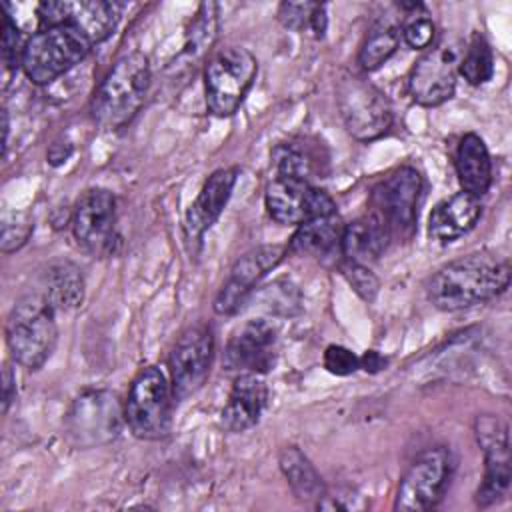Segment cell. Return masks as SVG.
<instances>
[{"label": "cell", "mask_w": 512, "mask_h": 512, "mask_svg": "<svg viewBox=\"0 0 512 512\" xmlns=\"http://www.w3.org/2000/svg\"><path fill=\"white\" fill-rule=\"evenodd\" d=\"M390 240L392 236L384 228V224L372 214H368V216L356 218L350 224H344L340 256L346 262L370 266L384 254Z\"/></svg>", "instance_id": "cell-23"}, {"label": "cell", "mask_w": 512, "mask_h": 512, "mask_svg": "<svg viewBox=\"0 0 512 512\" xmlns=\"http://www.w3.org/2000/svg\"><path fill=\"white\" fill-rule=\"evenodd\" d=\"M174 392L168 376L158 366L142 368L124 402V418L140 440H160L170 432Z\"/></svg>", "instance_id": "cell-6"}, {"label": "cell", "mask_w": 512, "mask_h": 512, "mask_svg": "<svg viewBox=\"0 0 512 512\" xmlns=\"http://www.w3.org/2000/svg\"><path fill=\"white\" fill-rule=\"evenodd\" d=\"M70 228L76 244L90 256L102 258L118 244L116 198L106 188H88L74 202Z\"/></svg>", "instance_id": "cell-13"}, {"label": "cell", "mask_w": 512, "mask_h": 512, "mask_svg": "<svg viewBox=\"0 0 512 512\" xmlns=\"http://www.w3.org/2000/svg\"><path fill=\"white\" fill-rule=\"evenodd\" d=\"M150 80V62L142 52L120 56L94 90L90 100L92 120L106 130L128 124L144 104Z\"/></svg>", "instance_id": "cell-2"}, {"label": "cell", "mask_w": 512, "mask_h": 512, "mask_svg": "<svg viewBox=\"0 0 512 512\" xmlns=\"http://www.w3.org/2000/svg\"><path fill=\"white\" fill-rule=\"evenodd\" d=\"M124 422V406L114 392L88 388L72 400L64 416V432L76 448L88 450L116 440Z\"/></svg>", "instance_id": "cell-8"}, {"label": "cell", "mask_w": 512, "mask_h": 512, "mask_svg": "<svg viewBox=\"0 0 512 512\" xmlns=\"http://www.w3.org/2000/svg\"><path fill=\"white\" fill-rule=\"evenodd\" d=\"M214 358V334L206 324L188 326L174 342L168 356L174 400H184L202 388Z\"/></svg>", "instance_id": "cell-15"}, {"label": "cell", "mask_w": 512, "mask_h": 512, "mask_svg": "<svg viewBox=\"0 0 512 512\" xmlns=\"http://www.w3.org/2000/svg\"><path fill=\"white\" fill-rule=\"evenodd\" d=\"M336 102L346 132L360 142L378 140L392 126L390 100L362 74H342L336 82Z\"/></svg>", "instance_id": "cell-7"}, {"label": "cell", "mask_w": 512, "mask_h": 512, "mask_svg": "<svg viewBox=\"0 0 512 512\" xmlns=\"http://www.w3.org/2000/svg\"><path fill=\"white\" fill-rule=\"evenodd\" d=\"M236 180L238 168H218L206 178L184 218L186 240L190 244H200L204 232L220 218L232 196Z\"/></svg>", "instance_id": "cell-19"}, {"label": "cell", "mask_w": 512, "mask_h": 512, "mask_svg": "<svg viewBox=\"0 0 512 512\" xmlns=\"http://www.w3.org/2000/svg\"><path fill=\"white\" fill-rule=\"evenodd\" d=\"M482 214L480 198L458 192L438 202L428 216V236L438 244H450L468 234Z\"/></svg>", "instance_id": "cell-21"}, {"label": "cell", "mask_w": 512, "mask_h": 512, "mask_svg": "<svg viewBox=\"0 0 512 512\" xmlns=\"http://www.w3.org/2000/svg\"><path fill=\"white\" fill-rule=\"evenodd\" d=\"M122 4L104 0H82V2H42L38 4L40 28L70 24L80 30L92 46L104 42L114 34L120 18Z\"/></svg>", "instance_id": "cell-17"}, {"label": "cell", "mask_w": 512, "mask_h": 512, "mask_svg": "<svg viewBox=\"0 0 512 512\" xmlns=\"http://www.w3.org/2000/svg\"><path fill=\"white\" fill-rule=\"evenodd\" d=\"M258 306L272 316H294L302 308V294L290 280H276L258 294Z\"/></svg>", "instance_id": "cell-31"}, {"label": "cell", "mask_w": 512, "mask_h": 512, "mask_svg": "<svg viewBox=\"0 0 512 512\" xmlns=\"http://www.w3.org/2000/svg\"><path fill=\"white\" fill-rule=\"evenodd\" d=\"M474 436L484 452V478L474 500L476 506L490 508L508 496L512 482L508 426L494 414H482L474 422Z\"/></svg>", "instance_id": "cell-12"}, {"label": "cell", "mask_w": 512, "mask_h": 512, "mask_svg": "<svg viewBox=\"0 0 512 512\" xmlns=\"http://www.w3.org/2000/svg\"><path fill=\"white\" fill-rule=\"evenodd\" d=\"M58 340L56 310L44 294L20 298L6 318V344L16 364L38 370L52 356Z\"/></svg>", "instance_id": "cell-3"}, {"label": "cell", "mask_w": 512, "mask_h": 512, "mask_svg": "<svg viewBox=\"0 0 512 512\" xmlns=\"http://www.w3.org/2000/svg\"><path fill=\"white\" fill-rule=\"evenodd\" d=\"M454 466V456L446 446L420 452L400 478L394 510L424 512L434 508L450 486Z\"/></svg>", "instance_id": "cell-9"}, {"label": "cell", "mask_w": 512, "mask_h": 512, "mask_svg": "<svg viewBox=\"0 0 512 512\" xmlns=\"http://www.w3.org/2000/svg\"><path fill=\"white\" fill-rule=\"evenodd\" d=\"M286 252L288 246L264 244L242 254L214 298V312L220 316L236 314L248 302L254 286L282 262Z\"/></svg>", "instance_id": "cell-16"}, {"label": "cell", "mask_w": 512, "mask_h": 512, "mask_svg": "<svg viewBox=\"0 0 512 512\" xmlns=\"http://www.w3.org/2000/svg\"><path fill=\"white\" fill-rule=\"evenodd\" d=\"M218 32V6L214 2H202L194 14L184 42V54L192 60L204 56L216 40Z\"/></svg>", "instance_id": "cell-30"}, {"label": "cell", "mask_w": 512, "mask_h": 512, "mask_svg": "<svg viewBox=\"0 0 512 512\" xmlns=\"http://www.w3.org/2000/svg\"><path fill=\"white\" fill-rule=\"evenodd\" d=\"M90 48L92 42L70 24L40 28L26 40L20 68L28 80L44 86L80 64Z\"/></svg>", "instance_id": "cell-4"}, {"label": "cell", "mask_w": 512, "mask_h": 512, "mask_svg": "<svg viewBox=\"0 0 512 512\" xmlns=\"http://www.w3.org/2000/svg\"><path fill=\"white\" fill-rule=\"evenodd\" d=\"M408 16L400 28V36L404 42L414 48V50H428L434 44L436 36V26L432 18L422 10V4L414 10H408Z\"/></svg>", "instance_id": "cell-32"}, {"label": "cell", "mask_w": 512, "mask_h": 512, "mask_svg": "<svg viewBox=\"0 0 512 512\" xmlns=\"http://www.w3.org/2000/svg\"><path fill=\"white\" fill-rule=\"evenodd\" d=\"M458 74H462L464 80L472 86L486 84L492 78L494 54H492L488 40L480 32H474L472 38L468 40L466 48L462 50Z\"/></svg>", "instance_id": "cell-29"}, {"label": "cell", "mask_w": 512, "mask_h": 512, "mask_svg": "<svg viewBox=\"0 0 512 512\" xmlns=\"http://www.w3.org/2000/svg\"><path fill=\"white\" fill-rule=\"evenodd\" d=\"M268 404V388L262 374L244 372L234 380L228 400L220 412L224 430L238 434L254 428Z\"/></svg>", "instance_id": "cell-20"}, {"label": "cell", "mask_w": 512, "mask_h": 512, "mask_svg": "<svg viewBox=\"0 0 512 512\" xmlns=\"http://www.w3.org/2000/svg\"><path fill=\"white\" fill-rule=\"evenodd\" d=\"M258 74L256 56L242 46H224L216 50L204 66V92L208 110L226 118L244 102Z\"/></svg>", "instance_id": "cell-5"}, {"label": "cell", "mask_w": 512, "mask_h": 512, "mask_svg": "<svg viewBox=\"0 0 512 512\" xmlns=\"http://www.w3.org/2000/svg\"><path fill=\"white\" fill-rule=\"evenodd\" d=\"M24 44H26V40H22L20 28L16 26L14 18L10 16L8 8L4 6V14H2V60H4L6 68L20 66Z\"/></svg>", "instance_id": "cell-36"}, {"label": "cell", "mask_w": 512, "mask_h": 512, "mask_svg": "<svg viewBox=\"0 0 512 512\" xmlns=\"http://www.w3.org/2000/svg\"><path fill=\"white\" fill-rule=\"evenodd\" d=\"M340 272L346 278V282L352 286V290L366 302H372L378 294L380 280L376 274L370 270V266L364 264H354V262H342Z\"/></svg>", "instance_id": "cell-35"}, {"label": "cell", "mask_w": 512, "mask_h": 512, "mask_svg": "<svg viewBox=\"0 0 512 512\" xmlns=\"http://www.w3.org/2000/svg\"><path fill=\"white\" fill-rule=\"evenodd\" d=\"M278 20L284 28L312 32L314 38H322L328 28L326 4L320 2H282L278 6Z\"/></svg>", "instance_id": "cell-28"}, {"label": "cell", "mask_w": 512, "mask_h": 512, "mask_svg": "<svg viewBox=\"0 0 512 512\" xmlns=\"http://www.w3.org/2000/svg\"><path fill=\"white\" fill-rule=\"evenodd\" d=\"M44 298L54 310H74L84 302V276L82 270L68 262H54L44 274Z\"/></svg>", "instance_id": "cell-26"}, {"label": "cell", "mask_w": 512, "mask_h": 512, "mask_svg": "<svg viewBox=\"0 0 512 512\" xmlns=\"http://www.w3.org/2000/svg\"><path fill=\"white\" fill-rule=\"evenodd\" d=\"M398 44H400V28L396 24H390V22L374 24L358 50L360 68L364 72L378 70L398 50Z\"/></svg>", "instance_id": "cell-27"}, {"label": "cell", "mask_w": 512, "mask_h": 512, "mask_svg": "<svg viewBox=\"0 0 512 512\" xmlns=\"http://www.w3.org/2000/svg\"><path fill=\"white\" fill-rule=\"evenodd\" d=\"M34 228L32 218L26 212L4 214L2 218V252H14L26 244Z\"/></svg>", "instance_id": "cell-34"}, {"label": "cell", "mask_w": 512, "mask_h": 512, "mask_svg": "<svg viewBox=\"0 0 512 512\" xmlns=\"http://www.w3.org/2000/svg\"><path fill=\"white\" fill-rule=\"evenodd\" d=\"M422 176L414 166H398L370 192V214L378 218L390 236L408 238L416 228Z\"/></svg>", "instance_id": "cell-10"}, {"label": "cell", "mask_w": 512, "mask_h": 512, "mask_svg": "<svg viewBox=\"0 0 512 512\" xmlns=\"http://www.w3.org/2000/svg\"><path fill=\"white\" fill-rule=\"evenodd\" d=\"M344 222L338 212L308 220L296 228L288 242V252L298 256H310L316 260L332 258L340 254Z\"/></svg>", "instance_id": "cell-24"}, {"label": "cell", "mask_w": 512, "mask_h": 512, "mask_svg": "<svg viewBox=\"0 0 512 512\" xmlns=\"http://www.w3.org/2000/svg\"><path fill=\"white\" fill-rule=\"evenodd\" d=\"M276 362V330L270 322L254 318L238 326L224 348V368L228 372L264 374Z\"/></svg>", "instance_id": "cell-18"}, {"label": "cell", "mask_w": 512, "mask_h": 512, "mask_svg": "<svg viewBox=\"0 0 512 512\" xmlns=\"http://www.w3.org/2000/svg\"><path fill=\"white\" fill-rule=\"evenodd\" d=\"M278 464L290 490L300 502L316 504L324 496L326 486L322 482V476L318 474L314 464L308 460V456L300 448L296 446L282 448L278 456Z\"/></svg>", "instance_id": "cell-25"}, {"label": "cell", "mask_w": 512, "mask_h": 512, "mask_svg": "<svg viewBox=\"0 0 512 512\" xmlns=\"http://www.w3.org/2000/svg\"><path fill=\"white\" fill-rule=\"evenodd\" d=\"M454 168L462 192L482 198L492 186V158L486 148V142L468 132L460 138L454 152Z\"/></svg>", "instance_id": "cell-22"}, {"label": "cell", "mask_w": 512, "mask_h": 512, "mask_svg": "<svg viewBox=\"0 0 512 512\" xmlns=\"http://www.w3.org/2000/svg\"><path fill=\"white\" fill-rule=\"evenodd\" d=\"M264 206L270 218L282 226H300L336 212V202L326 190L294 176H274L266 184Z\"/></svg>", "instance_id": "cell-14"}, {"label": "cell", "mask_w": 512, "mask_h": 512, "mask_svg": "<svg viewBox=\"0 0 512 512\" xmlns=\"http://www.w3.org/2000/svg\"><path fill=\"white\" fill-rule=\"evenodd\" d=\"M386 358L378 352V350H366L362 356H360V368L370 372V374H376L380 372L384 366H386Z\"/></svg>", "instance_id": "cell-39"}, {"label": "cell", "mask_w": 512, "mask_h": 512, "mask_svg": "<svg viewBox=\"0 0 512 512\" xmlns=\"http://www.w3.org/2000/svg\"><path fill=\"white\" fill-rule=\"evenodd\" d=\"M322 362H324V368L336 376H348L360 368V358L350 348L340 344H330L324 350Z\"/></svg>", "instance_id": "cell-37"}, {"label": "cell", "mask_w": 512, "mask_h": 512, "mask_svg": "<svg viewBox=\"0 0 512 512\" xmlns=\"http://www.w3.org/2000/svg\"><path fill=\"white\" fill-rule=\"evenodd\" d=\"M16 376L12 374V368L6 364L4 366V374H2V410L4 412H8V408H10V404H12V400H14V396H16Z\"/></svg>", "instance_id": "cell-38"}, {"label": "cell", "mask_w": 512, "mask_h": 512, "mask_svg": "<svg viewBox=\"0 0 512 512\" xmlns=\"http://www.w3.org/2000/svg\"><path fill=\"white\" fill-rule=\"evenodd\" d=\"M462 42L444 38L434 42L412 66L408 74V92L420 106H440L454 96Z\"/></svg>", "instance_id": "cell-11"}, {"label": "cell", "mask_w": 512, "mask_h": 512, "mask_svg": "<svg viewBox=\"0 0 512 512\" xmlns=\"http://www.w3.org/2000/svg\"><path fill=\"white\" fill-rule=\"evenodd\" d=\"M508 284V260L496 252L480 250L438 268L426 284V296L438 310L456 312L496 298Z\"/></svg>", "instance_id": "cell-1"}, {"label": "cell", "mask_w": 512, "mask_h": 512, "mask_svg": "<svg viewBox=\"0 0 512 512\" xmlns=\"http://www.w3.org/2000/svg\"><path fill=\"white\" fill-rule=\"evenodd\" d=\"M272 162L276 168V176H294L308 180L310 162L308 156L292 144H278L272 152Z\"/></svg>", "instance_id": "cell-33"}]
</instances>
